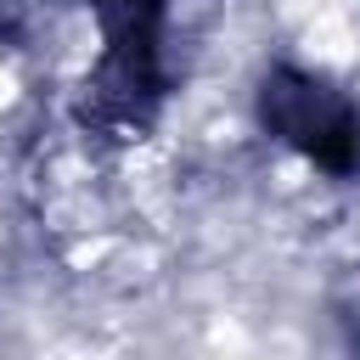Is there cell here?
<instances>
[{
  "label": "cell",
  "instance_id": "1",
  "mask_svg": "<svg viewBox=\"0 0 360 360\" xmlns=\"http://www.w3.org/2000/svg\"><path fill=\"white\" fill-rule=\"evenodd\" d=\"M259 118L270 135H281L287 146H298L309 163L343 174L360 163V112L343 90H332L326 79L304 73V68H276L259 90Z\"/></svg>",
  "mask_w": 360,
  "mask_h": 360
}]
</instances>
